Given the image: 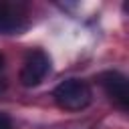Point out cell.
Masks as SVG:
<instances>
[{
    "mask_svg": "<svg viewBox=\"0 0 129 129\" xmlns=\"http://www.w3.org/2000/svg\"><path fill=\"white\" fill-rule=\"evenodd\" d=\"M26 26V12L20 6L0 2V34H16Z\"/></svg>",
    "mask_w": 129,
    "mask_h": 129,
    "instance_id": "obj_4",
    "label": "cell"
},
{
    "mask_svg": "<svg viewBox=\"0 0 129 129\" xmlns=\"http://www.w3.org/2000/svg\"><path fill=\"white\" fill-rule=\"evenodd\" d=\"M50 71V58L44 50H32L24 58V64L20 69V83L24 87H36L44 81V77Z\"/></svg>",
    "mask_w": 129,
    "mask_h": 129,
    "instance_id": "obj_2",
    "label": "cell"
},
{
    "mask_svg": "<svg viewBox=\"0 0 129 129\" xmlns=\"http://www.w3.org/2000/svg\"><path fill=\"white\" fill-rule=\"evenodd\" d=\"M2 69H4V54L0 52V73H2Z\"/></svg>",
    "mask_w": 129,
    "mask_h": 129,
    "instance_id": "obj_6",
    "label": "cell"
},
{
    "mask_svg": "<svg viewBox=\"0 0 129 129\" xmlns=\"http://www.w3.org/2000/svg\"><path fill=\"white\" fill-rule=\"evenodd\" d=\"M52 97H54V103L60 109H64V111H81L91 103L93 93H91V87L85 81L67 79V81L56 85V89L52 91Z\"/></svg>",
    "mask_w": 129,
    "mask_h": 129,
    "instance_id": "obj_1",
    "label": "cell"
},
{
    "mask_svg": "<svg viewBox=\"0 0 129 129\" xmlns=\"http://www.w3.org/2000/svg\"><path fill=\"white\" fill-rule=\"evenodd\" d=\"M99 83L105 89L107 97L121 111L129 109V91H127V79H125V75H121L119 71H107V73H103L99 77Z\"/></svg>",
    "mask_w": 129,
    "mask_h": 129,
    "instance_id": "obj_3",
    "label": "cell"
},
{
    "mask_svg": "<svg viewBox=\"0 0 129 129\" xmlns=\"http://www.w3.org/2000/svg\"><path fill=\"white\" fill-rule=\"evenodd\" d=\"M0 129H12V121H10V117L4 115V113H0Z\"/></svg>",
    "mask_w": 129,
    "mask_h": 129,
    "instance_id": "obj_5",
    "label": "cell"
}]
</instances>
